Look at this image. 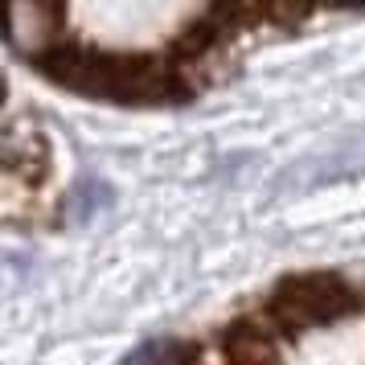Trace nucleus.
Segmentation results:
<instances>
[{"label": "nucleus", "instance_id": "1", "mask_svg": "<svg viewBox=\"0 0 365 365\" xmlns=\"http://www.w3.org/2000/svg\"><path fill=\"white\" fill-rule=\"evenodd\" d=\"M357 308V296L349 292L345 283L329 275V271H304L283 279L271 299L263 304V324L275 336H299V332L316 329V324H329L341 320Z\"/></svg>", "mask_w": 365, "mask_h": 365}, {"label": "nucleus", "instance_id": "2", "mask_svg": "<svg viewBox=\"0 0 365 365\" xmlns=\"http://www.w3.org/2000/svg\"><path fill=\"white\" fill-rule=\"evenodd\" d=\"M62 4H13L9 9V46L29 58H41L62 41Z\"/></svg>", "mask_w": 365, "mask_h": 365}, {"label": "nucleus", "instance_id": "3", "mask_svg": "<svg viewBox=\"0 0 365 365\" xmlns=\"http://www.w3.org/2000/svg\"><path fill=\"white\" fill-rule=\"evenodd\" d=\"M222 357L230 365H279L275 332L263 324V316H242L222 332Z\"/></svg>", "mask_w": 365, "mask_h": 365}]
</instances>
